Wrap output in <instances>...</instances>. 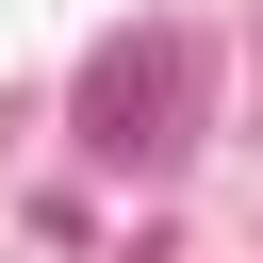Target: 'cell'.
<instances>
[{
    "label": "cell",
    "mask_w": 263,
    "mask_h": 263,
    "mask_svg": "<svg viewBox=\"0 0 263 263\" xmlns=\"http://www.w3.org/2000/svg\"><path fill=\"white\" fill-rule=\"evenodd\" d=\"M181 82H197V49L181 33H115L99 66H82V148H181Z\"/></svg>",
    "instance_id": "1"
}]
</instances>
